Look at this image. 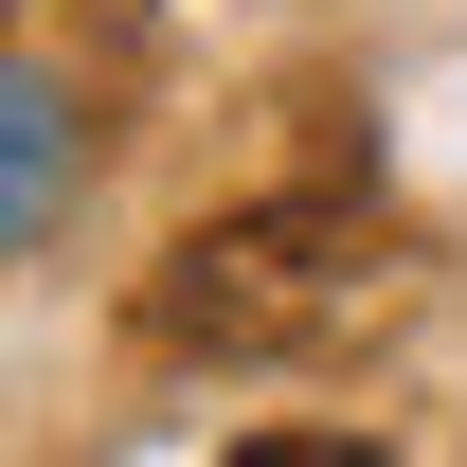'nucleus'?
Returning a JSON list of instances; mask_svg holds the SVG:
<instances>
[{
	"instance_id": "obj_1",
	"label": "nucleus",
	"mask_w": 467,
	"mask_h": 467,
	"mask_svg": "<svg viewBox=\"0 0 467 467\" xmlns=\"http://www.w3.org/2000/svg\"><path fill=\"white\" fill-rule=\"evenodd\" d=\"M378 288H396V216H378V198H252V216H216V234L162 252L144 342H180V359H288V342H342Z\"/></svg>"
},
{
	"instance_id": "obj_2",
	"label": "nucleus",
	"mask_w": 467,
	"mask_h": 467,
	"mask_svg": "<svg viewBox=\"0 0 467 467\" xmlns=\"http://www.w3.org/2000/svg\"><path fill=\"white\" fill-rule=\"evenodd\" d=\"M234 467H378L359 431H234Z\"/></svg>"
}]
</instances>
